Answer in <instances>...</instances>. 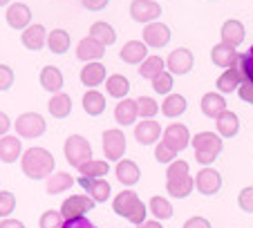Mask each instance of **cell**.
Wrapping results in <instances>:
<instances>
[{"label":"cell","instance_id":"1","mask_svg":"<svg viewBox=\"0 0 253 228\" xmlns=\"http://www.w3.org/2000/svg\"><path fill=\"white\" fill-rule=\"evenodd\" d=\"M20 166L29 179H45L54 172V154L45 148H29L20 157Z\"/></svg>","mask_w":253,"mask_h":228},{"label":"cell","instance_id":"2","mask_svg":"<svg viewBox=\"0 0 253 228\" xmlns=\"http://www.w3.org/2000/svg\"><path fill=\"white\" fill-rule=\"evenodd\" d=\"M112 210H115L119 217H126L128 222L137 224V226L146 222V215H148V208L143 206V201L139 199L137 192H132V190L119 192V195L115 197V201H112Z\"/></svg>","mask_w":253,"mask_h":228},{"label":"cell","instance_id":"3","mask_svg":"<svg viewBox=\"0 0 253 228\" xmlns=\"http://www.w3.org/2000/svg\"><path fill=\"white\" fill-rule=\"evenodd\" d=\"M193 148H195V159L204 166L213 163L217 159V154L222 152L224 143H222V137L215 132H200L197 137H193Z\"/></svg>","mask_w":253,"mask_h":228},{"label":"cell","instance_id":"4","mask_svg":"<svg viewBox=\"0 0 253 228\" xmlns=\"http://www.w3.org/2000/svg\"><path fill=\"white\" fill-rule=\"evenodd\" d=\"M63 152H65V159L72 168H81L83 163L92 159V146L85 137H81V134L67 137L65 146H63Z\"/></svg>","mask_w":253,"mask_h":228},{"label":"cell","instance_id":"5","mask_svg":"<svg viewBox=\"0 0 253 228\" xmlns=\"http://www.w3.org/2000/svg\"><path fill=\"white\" fill-rule=\"evenodd\" d=\"M14 128H16V132H18V137L36 139V137H41V134H45L47 123H45V119L41 116V114L25 112V114H20L18 119L14 121Z\"/></svg>","mask_w":253,"mask_h":228},{"label":"cell","instance_id":"6","mask_svg":"<svg viewBox=\"0 0 253 228\" xmlns=\"http://www.w3.org/2000/svg\"><path fill=\"white\" fill-rule=\"evenodd\" d=\"M242 81H247L244 70H242V54H235L233 65L226 67L224 74L217 78V90H220L222 94H231L233 90H238Z\"/></svg>","mask_w":253,"mask_h":228},{"label":"cell","instance_id":"7","mask_svg":"<svg viewBox=\"0 0 253 228\" xmlns=\"http://www.w3.org/2000/svg\"><path fill=\"white\" fill-rule=\"evenodd\" d=\"M79 186L85 190L90 199H94V204H105L110 199V181H105L103 177H79Z\"/></svg>","mask_w":253,"mask_h":228},{"label":"cell","instance_id":"8","mask_svg":"<svg viewBox=\"0 0 253 228\" xmlns=\"http://www.w3.org/2000/svg\"><path fill=\"white\" fill-rule=\"evenodd\" d=\"M92 208H94V199H90L87 195H72L63 201L61 215L65 222H70L77 217H85V213H90Z\"/></svg>","mask_w":253,"mask_h":228},{"label":"cell","instance_id":"9","mask_svg":"<svg viewBox=\"0 0 253 228\" xmlns=\"http://www.w3.org/2000/svg\"><path fill=\"white\" fill-rule=\"evenodd\" d=\"M103 154L108 161H121L126 154V134L121 130H105L103 132Z\"/></svg>","mask_w":253,"mask_h":228},{"label":"cell","instance_id":"10","mask_svg":"<svg viewBox=\"0 0 253 228\" xmlns=\"http://www.w3.org/2000/svg\"><path fill=\"white\" fill-rule=\"evenodd\" d=\"M130 16L137 23H155L162 16V7L155 0H132L130 2Z\"/></svg>","mask_w":253,"mask_h":228},{"label":"cell","instance_id":"11","mask_svg":"<svg viewBox=\"0 0 253 228\" xmlns=\"http://www.w3.org/2000/svg\"><path fill=\"white\" fill-rule=\"evenodd\" d=\"M193 181H195V186H197V192H202V195H206V197L220 192V188H222V175L215 170V168H209V166L197 172V177Z\"/></svg>","mask_w":253,"mask_h":228},{"label":"cell","instance_id":"12","mask_svg":"<svg viewBox=\"0 0 253 228\" xmlns=\"http://www.w3.org/2000/svg\"><path fill=\"white\" fill-rule=\"evenodd\" d=\"M164 143H166L170 150L182 152V150H186L188 143H191V132H188V128L182 123H170L164 130Z\"/></svg>","mask_w":253,"mask_h":228},{"label":"cell","instance_id":"13","mask_svg":"<svg viewBox=\"0 0 253 228\" xmlns=\"http://www.w3.org/2000/svg\"><path fill=\"white\" fill-rule=\"evenodd\" d=\"M166 67L170 74L175 76H184L193 70V54L191 49L186 47H179V49H172L170 56L166 58Z\"/></svg>","mask_w":253,"mask_h":228},{"label":"cell","instance_id":"14","mask_svg":"<svg viewBox=\"0 0 253 228\" xmlns=\"http://www.w3.org/2000/svg\"><path fill=\"white\" fill-rule=\"evenodd\" d=\"M168 40H170V29H168V25L164 23H148L146 25V29H143V43H146V47H164V45H168Z\"/></svg>","mask_w":253,"mask_h":228},{"label":"cell","instance_id":"15","mask_svg":"<svg viewBox=\"0 0 253 228\" xmlns=\"http://www.w3.org/2000/svg\"><path fill=\"white\" fill-rule=\"evenodd\" d=\"M162 137V125L153 119H143L134 125V139H137L141 146H153L157 143V139Z\"/></svg>","mask_w":253,"mask_h":228},{"label":"cell","instance_id":"16","mask_svg":"<svg viewBox=\"0 0 253 228\" xmlns=\"http://www.w3.org/2000/svg\"><path fill=\"white\" fill-rule=\"evenodd\" d=\"M32 23V11L25 2H11L7 7V25L11 29H27Z\"/></svg>","mask_w":253,"mask_h":228},{"label":"cell","instance_id":"17","mask_svg":"<svg viewBox=\"0 0 253 228\" xmlns=\"http://www.w3.org/2000/svg\"><path fill=\"white\" fill-rule=\"evenodd\" d=\"M121 61L128 63V65H141L146 58H148V47L143 40H128V43L121 47L119 52Z\"/></svg>","mask_w":253,"mask_h":228},{"label":"cell","instance_id":"18","mask_svg":"<svg viewBox=\"0 0 253 228\" xmlns=\"http://www.w3.org/2000/svg\"><path fill=\"white\" fill-rule=\"evenodd\" d=\"M20 40H23V45L27 49H32V52H41V49L47 45V29H45L43 25H29V27L23 32Z\"/></svg>","mask_w":253,"mask_h":228},{"label":"cell","instance_id":"19","mask_svg":"<svg viewBox=\"0 0 253 228\" xmlns=\"http://www.w3.org/2000/svg\"><path fill=\"white\" fill-rule=\"evenodd\" d=\"M222 43L229 45V47H238V45L244 43V38H247V32H244V25L240 20L231 18L222 25Z\"/></svg>","mask_w":253,"mask_h":228},{"label":"cell","instance_id":"20","mask_svg":"<svg viewBox=\"0 0 253 228\" xmlns=\"http://www.w3.org/2000/svg\"><path fill=\"white\" fill-rule=\"evenodd\" d=\"M105 56V47L101 43H96L94 38H83L77 47V58L83 63H96L99 58Z\"/></svg>","mask_w":253,"mask_h":228},{"label":"cell","instance_id":"21","mask_svg":"<svg viewBox=\"0 0 253 228\" xmlns=\"http://www.w3.org/2000/svg\"><path fill=\"white\" fill-rule=\"evenodd\" d=\"M41 85H43V90L52 92V94H58V92L63 90V85H65L63 72L54 65H45L43 70H41Z\"/></svg>","mask_w":253,"mask_h":228},{"label":"cell","instance_id":"22","mask_svg":"<svg viewBox=\"0 0 253 228\" xmlns=\"http://www.w3.org/2000/svg\"><path fill=\"white\" fill-rule=\"evenodd\" d=\"M195 188V181H193L191 175L184 177H172V179H166V190L170 197H177V199H186L188 195Z\"/></svg>","mask_w":253,"mask_h":228},{"label":"cell","instance_id":"23","mask_svg":"<svg viewBox=\"0 0 253 228\" xmlns=\"http://www.w3.org/2000/svg\"><path fill=\"white\" fill-rule=\"evenodd\" d=\"M200 108H202V112H204V116L217 119V116L226 110V101H224V96L217 94V92H206V94L202 96Z\"/></svg>","mask_w":253,"mask_h":228},{"label":"cell","instance_id":"24","mask_svg":"<svg viewBox=\"0 0 253 228\" xmlns=\"http://www.w3.org/2000/svg\"><path fill=\"white\" fill-rule=\"evenodd\" d=\"M20 154H23V143H20L18 137L5 134V137L0 139V161L14 163V161H18Z\"/></svg>","mask_w":253,"mask_h":228},{"label":"cell","instance_id":"25","mask_svg":"<svg viewBox=\"0 0 253 228\" xmlns=\"http://www.w3.org/2000/svg\"><path fill=\"white\" fill-rule=\"evenodd\" d=\"M215 125H217V134L224 139H231L240 132V119H238V114L231 112V110H224V112L215 119Z\"/></svg>","mask_w":253,"mask_h":228},{"label":"cell","instance_id":"26","mask_svg":"<svg viewBox=\"0 0 253 228\" xmlns=\"http://www.w3.org/2000/svg\"><path fill=\"white\" fill-rule=\"evenodd\" d=\"M105 81V65L101 63H85V67L81 70V83L87 85L90 90H94L96 85Z\"/></svg>","mask_w":253,"mask_h":228},{"label":"cell","instance_id":"27","mask_svg":"<svg viewBox=\"0 0 253 228\" xmlns=\"http://www.w3.org/2000/svg\"><path fill=\"white\" fill-rule=\"evenodd\" d=\"M115 175L124 186H134L139 181V177H141V170H139V166L134 161H130V159H121V161L117 163Z\"/></svg>","mask_w":253,"mask_h":228},{"label":"cell","instance_id":"28","mask_svg":"<svg viewBox=\"0 0 253 228\" xmlns=\"http://www.w3.org/2000/svg\"><path fill=\"white\" fill-rule=\"evenodd\" d=\"M115 119L119 125H132L137 121V101L121 99L115 108Z\"/></svg>","mask_w":253,"mask_h":228},{"label":"cell","instance_id":"29","mask_svg":"<svg viewBox=\"0 0 253 228\" xmlns=\"http://www.w3.org/2000/svg\"><path fill=\"white\" fill-rule=\"evenodd\" d=\"M105 90L112 99H128V92H130V81L126 78L124 74H112L108 76V81H105Z\"/></svg>","mask_w":253,"mask_h":228},{"label":"cell","instance_id":"30","mask_svg":"<svg viewBox=\"0 0 253 228\" xmlns=\"http://www.w3.org/2000/svg\"><path fill=\"white\" fill-rule=\"evenodd\" d=\"M47 110L54 119H67L72 112V99L67 94H63V92H58V94H54L52 99H49Z\"/></svg>","mask_w":253,"mask_h":228},{"label":"cell","instance_id":"31","mask_svg":"<svg viewBox=\"0 0 253 228\" xmlns=\"http://www.w3.org/2000/svg\"><path fill=\"white\" fill-rule=\"evenodd\" d=\"M90 38H94L96 43H101L103 47H108V45H112L117 40V32H115V27H112V25L99 20V23H94L90 27Z\"/></svg>","mask_w":253,"mask_h":228},{"label":"cell","instance_id":"32","mask_svg":"<svg viewBox=\"0 0 253 228\" xmlns=\"http://www.w3.org/2000/svg\"><path fill=\"white\" fill-rule=\"evenodd\" d=\"M83 110H85L90 116H99L105 112V96L96 90H87L83 94Z\"/></svg>","mask_w":253,"mask_h":228},{"label":"cell","instance_id":"33","mask_svg":"<svg viewBox=\"0 0 253 228\" xmlns=\"http://www.w3.org/2000/svg\"><path fill=\"white\" fill-rule=\"evenodd\" d=\"M162 112L168 119H175V116H182L186 112V99L182 94H168L166 101L162 103Z\"/></svg>","mask_w":253,"mask_h":228},{"label":"cell","instance_id":"34","mask_svg":"<svg viewBox=\"0 0 253 228\" xmlns=\"http://www.w3.org/2000/svg\"><path fill=\"white\" fill-rule=\"evenodd\" d=\"M235 47H229V45L220 43V45H215L213 49H211V61L215 63V67H231L233 65V58H235Z\"/></svg>","mask_w":253,"mask_h":228},{"label":"cell","instance_id":"35","mask_svg":"<svg viewBox=\"0 0 253 228\" xmlns=\"http://www.w3.org/2000/svg\"><path fill=\"white\" fill-rule=\"evenodd\" d=\"M72 184H74L72 175H67V172H52V175L47 177V186H45V190H47V195H58V192H63V190L72 188Z\"/></svg>","mask_w":253,"mask_h":228},{"label":"cell","instance_id":"36","mask_svg":"<svg viewBox=\"0 0 253 228\" xmlns=\"http://www.w3.org/2000/svg\"><path fill=\"white\" fill-rule=\"evenodd\" d=\"M70 43H72V38L65 29H54V32L47 34V47L54 54H65L70 49Z\"/></svg>","mask_w":253,"mask_h":228},{"label":"cell","instance_id":"37","mask_svg":"<svg viewBox=\"0 0 253 228\" xmlns=\"http://www.w3.org/2000/svg\"><path fill=\"white\" fill-rule=\"evenodd\" d=\"M164 67H166V61H164L162 56H148L141 63V67H139V74H141V78H150V81H153L157 74L166 72Z\"/></svg>","mask_w":253,"mask_h":228},{"label":"cell","instance_id":"38","mask_svg":"<svg viewBox=\"0 0 253 228\" xmlns=\"http://www.w3.org/2000/svg\"><path fill=\"white\" fill-rule=\"evenodd\" d=\"M148 210L155 215L157 219H170L172 217V206H170V201L166 199V197H153V199L148 201Z\"/></svg>","mask_w":253,"mask_h":228},{"label":"cell","instance_id":"39","mask_svg":"<svg viewBox=\"0 0 253 228\" xmlns=\"http://www.w3.org/2000/svg\"><path fill=\"white\" fill-rule=\"evenodd\" d=\"M108 170H110L108 161H101V159H90V161H85L79 168L81 177H103L108 175Z\"/></svg>","mask_w":253,"mask_h":228},{"label":"cell","instance_id":"40","mask_svg":"<svg viewBox=\"0 0 253 228\" xmlns=\"http://www.w3.org/2000/svg\"><path fill=\"white\" fill-rule=\"evenodd\" d=\"M157 112H159V105L155 99H150V96H139L137 99V116H141V119H153Z\"/></svg>","mask_w":253,"mask_h":228},{"label":"cell","instance_id":"41","mask_svg":"<svg viewBox=\"0 0 253 228\" xmlns=\"http://www.w3.org/2000/svg\"><path fill=\"white\" fill-rule=\"evenodd\" d=\"M41 228H63L65 226V219H63L61 210H45L41 215Z\"/></svg>","mask_w":253,"mask_h":228},{"label":"cell","instance_id":"42","mask_svg":"<svg viewBox=\"0 0 253 228\" xmlns=\"http://www.w3.org/2000/svg\"><path fill=\"white\" fill-rule=\"evenodd\" d=\"M153 90L157 92V94H170V90H172V74L170 72H162V74L155 76Z\"/></svg>","mask_w":253,"mask_h":228},{"label":"cell","instance_id":"43","mask_svg":"<svg viewBox=\"0 0 253 228\" xmlns=\"http://www.w3.org/2000/svg\"><path fill=\"white\" fill-rule=\"evenodd\" d=\"M16 208V197L9 190H0V217H9Z\"/></svg>","mask_w":253,"mask_h":228},{"label":"cell","instance_id":"44","mask_svg":"<svg viewBox=\"0 0 253 228\" xmlns=\"http://www.w3.org/2000/svg\"><path fill=\"white\" fill-rule=\"evenodd\" d=\"M238 204L244 213H251L253 215V186H247V188L240 190L238 195Z\"/></svg>","mask_w":253,"mask_h":228},{"label":"cell","instance_id":"45","mask_svg":"<svg viewBox=\"0 0 253 228\" xmlns=\"http://www.w3.org/2000/svg\"><path fill=\"white\" fill-rule=\"evenodd\" d=\"M175 157H177V152L170 150V148H168L164 141L155 148V159H157L159 163H172V161H175Z\"/></svg>","mask_w":253,"mask_h":228},{"label":"cell","instance_id":"46","mask_svg":"<svg viewBox=\"0 0 253 228\" xmlns=\"http://www.w3.org/2000/svg\"><path fill=\"white\" fill-rule=\"evenodd\" d=\"M14 85V70L9 65H0V92H7Z\"/></svg>","mask_w":253,"mask_h":228},{"label":"cell","instance_id":"47","mask_svg":"<svg viewBox=\"0 0 253 228\" xmlns=\"http://www.w3.org/2000/svg\"><path fill=\"white\" fill-rule=\"evenodd\" d=\"M184 175H188V163L186 161H172V163H168L166 179H172V177H184Z\"/></svg>","mask_w":253,"mask_h":228},{"label":"cell","instance_id":"48","mask_svg":"<svg viewBox=\"0 0 253 228\" xmlns=\"http://www.w3.org/2000/svg\"><path fill=\"white\" fill-rule=\"evenodd\" d=\"M242 70H244V76H247V81L253 83V45L249 47L247 54H242Z\"/></svg>","mask_w":253,"mask_h":228},{"label":"cell","instance_id":"49","mask_svg":"<svg viewBox=\"0 0 253 228\" xmlns=\"http://www.w3.org/2000/svg\"><path fill=\"white\" fill-rule=\"evenodd\" d=\"M238 94L244 103H251L253 105V83L251 81H242L238 87Z\"/></svg>","mask_w":253,"mask_h":228},{"label":"cell","instance_id":"50","mask_svg":"<svg viewBox=\"0 0 253 228\" xmlns=\"http://www.w3.org/2000/svg\"><path fill=\"white\" fill-rule=\"evenodd\" d=\"M81 2H83V7H85L87 11H103L110 0H81Z\"/></svg>","mask_w":253,"mask_h":228},{"label":"cell","instance_id":"51","mask_svg":"<svg viewBox=\"0 0 253 228\" xmlns=\"http://www.w3.org/2000/svg\"><path fill=\"white\" fill-rule=\"evenodd\" d=\"M63 228H96V226L90 222V219L77 217V219H70V222H65V226H63Z\"/></svg>","mask_w":253,"mask_h":228},{"label":"cell","instance_id":"52","mask_svg":"<svg viewBox=\"0 0 253 228\" xmlns=\"http://www.w3.org/2000/svg\"><path fill=\"white\" fill-rule=\"evenodd\" d=\"M184 228H211V222L206 217H191L186 219Z\"/></svg>","mask_w":253,"mask_h":228},{"label":"cell","instance_id":"53","mask_svg":"<svg viewBox=\"0 0 253 228\" xmlns=\"http://www.w3.org/2000/svg\"><path fill=\"white\" fill-rule=\"evenodd\" d=\"M11 128V121H9V116H7L5 112H0V137H5L7 134V130Z\"/></svg>","mask_w":253,"mask_h":228},{"label":"cell","instance_id":"54","mask_svg":"<svg viewBox=\"0 0 253 228\" xmlns=\"http://www.w3.org/2000/svg\"><path fill=\"white\" fill-rule=\"evenodd\" d=\"M0 228H25V224L23 222H18V219H2L0 222Z\"/></svg>","mask_w":253,"mask_h":228},{"label":"cell","instance_id":"55","mask_svg":"<svg viewBox=\"0 0 253 228\" xmlns=\"http://www.w3.org/2000/svg\"><path fill=\"white\" fill-rule=\"evenodd\" d=\"M139 228H164V226H162V222H159V219H155V222H143V224H139Z\"/></svg>","mask_w":253,"mask_h":228},{"label":"cell","instance_id":"56","mask_svg":"<svg viewBox=\"0 0 253 228\" xmlns=\"http://www.w3.org/2000/svg\"><path fill=\"white\" fill-rule=\"evenodd\" d=\"M9 2H11V0H0V7H7Z\"/></svg>","mask_w":253,"mask_h":228}]
</instances>
